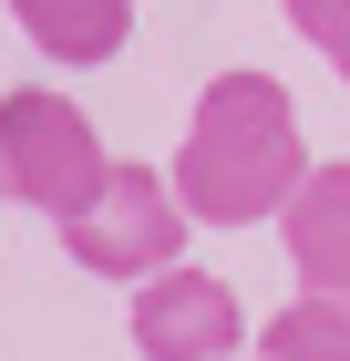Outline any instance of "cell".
Here are the masks:
<instances>
[{"label":"cell","mask_w":350,"mask_h":361,"mask_svg":"<svg viewBox=\"0 0 350 361\" xmlns=\"http://www.w3.org/2000/svg\"><path fill=\"white\" fill-rule=\"evenodd\" d=\"M247 320H237V289L216 269H165L135 289V351L144 361H237Z\"/></svg>","instance_id":"cell-4"},{"label":"cell","mask_w":350,"mask_h":361,"mask_svg":"<svg viewBox=\"0 0 350 361\" xmlns=\"http://www.w3.org/2000/svg\"><path fill=\"white\" fill-rule=\"evenodd\" d=\"M186 196H175V176L165 166H113L104 196L82 207V217H62V258H73L82 279H124V289H144V279L186 269Z\"/></svg>","instance_id":"cell-2"},{"label":"cell","mask_w":350,"mask_h":361,"mask_svg":"<svg viewBox=\"0 0 350 361\" xmlns=\"http://www.w3.org/2000/svg\"><path fill=\"white\" fill-rule=\"evenodd\" d=\"M309 176V145H299V104L268 73H216L196 93V124L175 145V196H186L196 227H258L278 217Z\"/></svg>","instance_id":"cell-1"},{"label":"cell","mask_w":350,"mask_h":361,"mask_svg":"<svg viewBox=\"0 0 350 361\" xmlns=\"http://www.w3.org/2000/svg\"><path fill=\"white\" fill-rule=\"evenodd\" d=\"M11 21L52 62H113L135 42V0H11Z\"/></svg>","instance_id":"cell-6"},{"label":"cell","mask_w":350,"mask_h":361,"mask_svg":"<svg viewBox=\"0 0 350 361\" xmlns=\"http://www.w3.org/2000/svg\"><path fill=\"white\" fill-rule=\"evenodd\" d=\"M289 31L330 62V73H350V0H289Z\"/></svg>","instance_id":"cell-8"},{"label":"cell","mask_w":350,"mask_h":361,"mask_svg":"<svg viewBox=\"0 0 350 361\" xmlns=\"http://www.w3.org/2000/svg\"><path fill=\"white\" fill-rule=\"evenodd\" d=\"M237 361H247V351H237Z\"/></svg>","instance_id":"cell-10"},{"label":"cell","mask_w":350,"mask_h":361,"mask_svg":"<svg viewBox=\"0 0 350 361\" xmlns=\"http://www.w3.org/2000/svg\"><path fill=\"white\" fill-rule=\"evenodd\" d=\"M340 310H350V289H340Z\"/></svg>","instance_id":"cell-9"},{"label":"cell","mask_w":350,"mask_h":361,"mask_svg":"<svg viewBox=\"0 0 350 361\" xmlns=\"http://www.w3.org/2000/svg\"><path fill=\"white\" fill-rule=\"evenodd\" d=\"M278 238H289L299 289H330V300L350 289V155H330V166L299 176V196L278 207Z\"/></svg>","instance_id":"cell-5"},{"label":"cell","mask_w":350,"mask_h":361,"mask_svg":"<svg viewBox=\"0 0 350 361\" xmlns=\"http://www.w3.org/2000/svg\"><path fill=\"white\" fill-rule=\"evenodd\" d=\"M258 361H350V310L330 300V289H299L289 310H268Z\"/></svg>","instance_id":"cell-7"},{"label":"cell","mask_w":350,"mask_h":361,"mask_svg":"<svg viewBox=\"0 0 350 361\" xmlns=\"http://www.w3.org/2000/svg\"><path fill=\"white\" fill-rule=\"evenodd\" d=\"M113 155L104 135L82 124L73 93H0V196L11 207H42V217H82L104 196Z\"/></svg>","instance_id":"cell-3"}]
</instances>
